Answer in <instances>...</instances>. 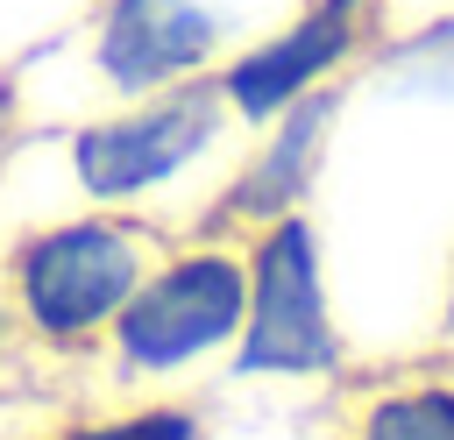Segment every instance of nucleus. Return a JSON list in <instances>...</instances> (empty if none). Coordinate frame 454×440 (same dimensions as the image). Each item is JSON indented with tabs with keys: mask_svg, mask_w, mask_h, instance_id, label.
Listing matches in <instances>:
<instances>
[{
	"mask_svg": "<svg viewBox=\"0 0 454 440\" xmlns=\"http://www.w3.org/2000/svg\"><path fill=\"white\" fill-rule=\"evenodd\" d=\"M135 284H142V234L114 213H92V220H57L43 234H21L0 291L28 341L92 348Z\"/></svg>",
	"mask_w": 454,
	"mask_h": 440,
	"instance_id": "nucleus-1",
	"label": "nucleus"
},
{
	"mask_svg": "<svg viewBox=\"0 0 454 440\" xmlns=\"http://www.w3.org/2000/svg\"><path fill=\"white\" fill-rule=\"evenodd\" d=\"M234 341H241L234 369H248V376H319L340 362L312 220H298V213L262 220V234L248 248V305H241Z\"/></svg>",
	"mask_w": 454,
	"mask_h": 440,
	"instance_id": "nucleus-2",
	"label": "nucleus"
},
{
	"mask_svg": "<svg viewBox=\"0 0 454 440\" xmlns=\"http://www.w3.org/2000/svg\"><path fill=\"white\" fill-rule=\"evenodd\" d=\"M241 305H248V263L227 248H192V255H170L163 270H142V284L128 291L106 334L128 369L163 376L227 348L241 334Z\"/></svg>",
	"mask_w": 454,
	"mask_h": 440,
	"instance_id": "nucleus-3",
	"label": "nucleus"
},
{
	"mask_svg": "<svg viewBox=\"0 0 454 440\" xmlns=\"http://www.w3.org/2000/svg\"><path fill=\"white\" fill-rule=\"evenodd\" d=\"M220 85L213 78H177L163 99L149 106H128V114H106V121H85L71 135V170L85 185V199H135L163 177H177L220 128Z\"/></svg>",
	"mask_w": 454,
	"mask_h": 440,
	"instance_id": "nucleus-4",
	"label": "nucleus"
},
{
	"mask_svg": "<svg viewBox=\"0 0 454 440\" xmlns=\"http://www.w3.org/2000/svg\"><path fill=\"white\" fill-rule=\"evenodd\" d=\"M220 43V21L192 0H106L99 7V71L121 92H156L192 78Z\"/></svg>",
	"mask_w": 454,
	"mask_h": 440,
	"instance_id": "nucleus-5",
	"label": "nucleus"
},
{
	"mask_svg": "<svg viewBox=\"0 0 454 440\" xmlns=\"http://www.w3.org/2000/svg\"><path fill=\"white\" fill-rule=\"evenodd\" d=\"M362 43V21H355V7H312L305 21H291L284 35H270V43H255L248 57H234L213 85H220V99L234 106V114H248V121H270L277 106H291L298 92H312L348 50Z\"/></svg>",
	"mask_w": 454,
	"mask_h": 440,
	"instance_id": "nucleus-6",
	"label": "nucleus"
},
{
	"mask_svg": "<svg viewBox=\"0 0 454 440\" xmlns=\"http://www.w3.org/2000/svg\"><path fill=\"white\" fill-rule=\"evenodd\" d=\"M333 92H298L291 106H277V135L262 142V156L241 170V185L220 199V227H255V220H277V213H298V192L312 185V163H319V142L333 128Z\"/></svg>",
	"mask_w": 454,
	"mask_h": 440,
	"instance_id": "nucleus-7",
	"label": "nucleus"
},
{
	"mask_svg": "<svg viewBox=\"0 0 454 440\" xmlns=\"http://www.w3.org/2000/svg\"><path fill=\"white\" fill-rule=\"evenodd\" d=\"M355 440H454V383H404L369 397Z\"/></svg>",
	"mask_w": 454,
	"mask_h": 440,
	"instance_id": "nucleus-8",
	"label": "nucleus"
},
{
	"mask_svg": "<svg viewBox=\"0 0 454 440\" xmlns=\"http://www.w3.org/2000/svg\"><path fill=\"white\" fill-rule=\"evenodd\" d=\"M50 440H199V419L177 405H149V412H114V419H78Z\"/></svg>",
	"mask_w": 454,
	"mask_h": 440,
	"instance_id": "nucleus-9",
	"label": "nucleus"
},
{
	"mask_svg": "<svg viewBox=\"0 0 454 440\" xmlns=\"http://www.w3.org/2000/svg\"><path fill=\"white\" fill-rule=\"evenodd\" d=\"M14 121H21V99H14V78L0 71V149L14 142Z\"/></svg>",
	"mask_w": 454,
	"mask_h": 440,
	"instance_id": "nucleus-10",
	"label": "nucleus"
},
{
	"mask_svg": "<svg viewBox=\"0 0 454 440\" xmlns=\"http://www.w3.org/2000/svg\"><path fill=\"white\" fill-rule=\"evenodd\" d=\"M411 50H454V14H447V21H440V28H426V35H419V43H411Z\"/></svg>",
	"mask_w": 454,
	"mask_h": 440,
	"instance_id": "nucleus-11",
	"label": "nucleus"
},
{
	"mask_svg": "<svg viewBox=\"0 0 454 440\" xmlns=\"http://www.w3.org/2000/svg\"><path fill=\"white\" fill-rule=\"evenodd\" d=\"M14 334H21V319H14V305H7V291H0V348H7Z\"/></svg>",
	"mask_w": 454,
	"mask_h": 440,
	"instance_id": "nucleus-12",
	"label": "nucleus"
},
{
	"mask_svg": "<svg viewBox=\"0 0 454 440\" xmlns=\"http://www.w3.org/2000/svg\"><path fill=\"white\" fill-rule=\"evenodd\" d=\"M326 7H362V0H326Z\"/></svg>",
	"mask_w": 454,
	"mask_h": 440,
	"instance_id": "nucleus-13",
	"label": "nucleus"
},
{
	"mask_svg": "<svg viewBox=\"0 0 454 440\" xmlns=\"http://www.w3.org/2000/svg\"><path fill=\"white\" fill-rule=\"evenodd\" d=\"M447 326H454V305H447Z\"/></svg>",
	"mask_w": 454,
	"mask_h": 440,
	"instance_id": "nucleus-14",
	"label": "nucleus"
}]
</instances>
